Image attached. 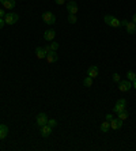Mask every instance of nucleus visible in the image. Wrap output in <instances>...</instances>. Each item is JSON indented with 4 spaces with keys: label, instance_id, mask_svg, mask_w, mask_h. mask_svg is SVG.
<instances>
[{
    "label": "nucleus",
    "instance_id": "f257e3e1",
    "mask_svg": "<svg viewBox=\"0 0 136 151\" xmlns=\"http://www.w3.org/2000/svg\"><path fill=\"white\" fill-rule=\"evenodd\" d=\"M104 22L106 23L107 26H110V27H116V29L121 27V21L117 19L116 17H113V15H105Z\"/></svg>",
    "mask_w": 136,
    "mask_h": 151
},
{
    "label": "nucleus",
    "instance_id": "f03ea898",
    "mask_svg": "<svg viewBox=\"0 0 136 151\" xmlns=\"http://www.w3.org/2000/svg\"><path fill=\"white\" fill-rule=\"evenodd\" d=\"M19 17L18 14H15V12H7V14L4 15V22H6V25H15L16 22H18Z\"/></svg>",
    "mask_w": 136,
    "mask_h": 151
},
{
    "label": "nucleus",
    "instance_id": "7ed1b4c3",
    "mask_svg": "<svg viewBox=\"0 0 136 151\" xmlns=\"http://www.w3.org/2000/svg\"><path fill=\"white\" fill-rule=\"evenodd\" d=\"M42 21L47 23V25H54L56 23V15L53 12H44L42 14Z\"/></svg>",
    "mask_w": 136,
    "mask_h": 151
},
{
    "label": "nucleus",
    "instance_id": "20e7f679",
    "mask_svg": "<svg viewBox=\"0 0 136 151\" xmlns=\"http://www.w3.org/2000/svg\"><path fill=\"white\" fill-rule=\"evenodd\" d=\"M131 87H132V82H129V81H120L118 82V90L121 93L129 91Z\"/></svg>",
    "mask_w": 136,
    "mask_h": 151
},
{
    "label": "nucleus",
    "instance_id": "39448f33",
    "mask_svg": "<svg viewBox=\"0 0 136 151\" xmlns=\"http://www.w3.org/2000/svg\"><path fill=\"white\" fill-rule=\"evenodd\" d=\"M45 124H48V116L47 113H39L38 116L36 117V125H38L39 128L42 125H45Z\"/></svg>",
    "mask_w": 136,
    "mask_h": 151
},
{
    "label": "nucleus",
    "instance_id": "423d86ee",
    "mask_svg": "<svg viewBox=\"0 0 136 151\" xmlns=\"http://www.w3.org/2000/svg\"><path fill=\"white\" fill-rule=\"evenodd\" d=\"M67 11H68V14H78V11H79V7H78V4H76L75 0H71V1H68L67 4Z\"/></svg>",
    "mask_w": 136,
    "mask_h": 151
},
{
    "label": "nucleus",
    "instance_id": "0eeeda50",
    "mask_svg": "<svg viewBox=\"0 0 136 151\" xmlns=\"http://www.w3.org/2000/svg\"><path fill=\"white\" fill-rule=\"evenodd\" d=\"M59 60V56H57V50H50L49 53L47 55V61L49 64H53L56 63Z\"/></svg>",
    "mask_w": 136,
    "mask_h": 151
},
{
    "label": "nucleus",
    "instance_id": "6e6552de",
    "mask_svg": "<svg viewBox=\"0 0 136 151\" xmlns=\"http://www.w3.org/2000/svg\"><path fill=\"white\" fill-rule=\"evenodd\" d=\"M0 3L3 4V7L6 10H14L15 6H16V1L15 0H0Z\"/></svg>",
    "mask_w": 136,
    "mask_h": 151
},
{
    "label": "nucleus",
    "instance_id": "1a4fd4ad",
    "mask_svg": "<svg viewBox=\"0 0 136 151\" xmlns=\"http://www.w3.org/2000/svg\"><path fill=\"white\" fill-rule=\"evenodd\" d=\"M52 127H49L48 124H45V125H42L41 127V136L42 137H49L50 136V134H52Z\"/></svg>",
    "mask_w": 136,
    "mask_h": 151
},
{
    "label": "nucleus",
    "instance_id": "9d476101",
    "mask_svg": "<svg viewBox=\"0 0 136 151\" xmlns=\"http://www.w3.org/2000/svg\"><path fill=\"white\" fill-rule=\"evenodd\" d=\"M54 37H56V32H54L53 29H49L47 32L44 33V40L45 41H53Z\"/></svg>",
    "mask_w": 136,
    "mask_h": 151
},
{
    "label": "nucleus",
    "instance_id": "9b49d317",
    "mask_svg": "<svg viewBox=\"0 0 136 151\" xmlns=\"http://www.w3.org/2000/svg\"><path fill=\"white\" fill-rule=\"evenodd\" d=\"M98 74H99V70H98L97 65H91V67L87 70V76L93 78V79H94V78H97Z\"/></svg>",
    "mask_w": 136,
    "mask_h": 151
},
{
    "label": "nucleus",
    "instance_id": "f8f14e48",
    "mask_svg": "<svg viewBox=\"0 0 136 151\" xmlns=\"http://www.w3.org/2000/svg\"><path fill=\"white\" fill-rule=\"evenodd\" d=\"M110 128L112 129H115V131H117V129H120V128H122V120H120V119H113L110 121Z\"/></svg>",
    "mask_w": 136,
    "mask_h": 151
},
{
    "label": "nucleus",
    "instance_id": "ddd939ff",
    "mask_svg": "<svg viewBox=\"0 0 136 151\" xmlns=\"http://www.w3.org/2000/svg\"><path fill=\"white\" fill-rule=\"evenodd\" d=\"M8 135V127L6 124H0V140H4Z\"/></svg>",
    "mask_w": 136,
    "mask_h": 151
},
{
    "label": "nucleus",
    "instance_id": "4468645a",
    "mask_svg": "<svg viewBox=\"0 0 136 151\" xmlns=\"http://www.w3.org/2000/svg\"><path fill=\"white\" fill-rule=\"evenodd\" d=\"M125 27H127V33L128 34H135L136 33V23H133V22H128Z\"/></svg>",
    "mask_w": 136,
    "mask_h": 151
},
{
    "label": "nucleus",
    "instance_id": "2eb2a0df",
    "mask_svg": "<svg viewBox=\"0 0 136 151\" xmlns=\"http://www.w3.org/2000/svg\"><path fill=\"white\" fill-rule=\"evenodd\" d=\"M36 56L37 59H45L47 57V55H45V50H44V48H41V46H37L36 48Z\"/></svg>",
    "mask_w": 136,
    "mask_h": 151
},
{
    "label": "nucleus",
    "instance_id": "dca6fc26",
    "mask_svg": "<svg viewBox=\"0 0 136 151\" xmlns=\"http://www.w3.org/2000/svg\"><path fill=\"white\" fill-rule=\"evenodd\" d=\"M110 129V121H104V123L101 124V131L102 132H107V131Z\"/></svg>",
    "mask_w": 136,
    "mask_h": 151
},
{
    "label": "nucleus",
    "instance_id": "f3484780",
    "mask_svg": "<svg viewBox=\"0 0 136 151\" xmlns=\"http://www.w3.org/2000/svg\"><path fill=\"white\" fill-rule=\"evenodd\" d=\"M68 22L71 23V25H75L76 22H78V17L75 14H68Z\"/></svg>",
    "mask_w": 136,
    "mask_h": 151
},
{
    "label": "nucleus",
    "instance_id": "a211bd4d",
    "mask_svg": "<svg viewBox=\"0 0 136 151\" xmlns=\"http://www.w3.org/2000/svg\"><path fill=\"white\" fill-rule=\"evenodd\" d=\"M83 84H84L86 87H91V86H93V78H90V76L84 78V79H83Z\"/></svg>",
    "mask_w": 136,
    "mask_h": 151
},
{
    "label": "nucleus",
    "instance_id": "6ab92c4d",
    "mask_svg": "<svg viewBox=\"0 0 136 151\" xmlns=\"http://www.w3.org/2000/svg\"><path fill=\"white\" fill-rule=\"evenodd\" d=\"M122 110H125V106L124 105H118V104H116L115 108H113V112L115 113H120V112H122Z\"/></svg>",
    "mask_w": 136,
    "mask_h": 151
},
{
    "label": "nucleus",
    "instance_id": "aec40b11",
    "mask_svg": "<svg viewBox=\"0 0 136 151\" xmlns=\"http://www.w3.org/2000/svg\"><path fill=\"white\" fill-rule=\"evenodd\" d=\"M127 78H128L129 82H133L136 79V74L133 71H128V72H127Z\"/></svg>",
    "mask_w": 136,
    "mask_h": 151
},
{
    "label": "nucleus",
    "instance_id": "412c9836",
    "mask_svg": "<svg viewBox=\"0 0 136 151\" xmlns=\"http://www.w3.org/2000/svg\"><path fill=\"white\" fill-rule=\"evenodd\" d=\"M117 119L122 120V121H124V120H127V119H128V112H127V110H122V112H120V113H118V117H117Z\"/></svg>",
    "mask_w": 136,
    "mask_h": 151
},
{
    "label": "nucleus",
    "instance_id": "4be33fe9",
    "mask_svg": "<svg viewBox=\"0 0 136 151\" xmlns=\"http://www.w3.org/2000/svg\"><path fill=\"white\" fill-rule=\"evenodd\" d=\"M49 46H50V49H52V50H57L59 49V44L56 41H52L49 44Z\"/></svg>",
    "mask_w": 136,
    "mask_h": 151
},
{
    "label": "nucleus",
    "instance_id": "5701e85b",
    "mask_svg": "<svg viewBox=\"0 0 136 151\" xmlns=\"http://www.w3.org/2000/svg\"><path fill=\"white\" fill-rule=\"evenodd\" d=\"M48 125H49V127H52V128H53V127H56V125H57V121H56V120H54V119H48Z\"/></svg>",
    "mask_w": 136,
    "mask_h": 151
},
{
    "label": "nucleus",
    "instance_id": "b1692460",
    "mask_svg": "<svg viewBox=\"0 0 136 151\" xmlns=\"http://www.w3.org/2000/svg\"><path fill=\"white\" fill-rule=\"evenodd\" d=\"M112 79H113V82H116V83H118V82L121 81V78H120L118 74H113L112 75Z\"/></svg>",
    "mask_w": 136,
    "mask_h": 151
},
{
    "label": "nucleus",
    "instance_id": "393cba45",
    "mask_svg": "<svg viewBox=\"0 0 136 151\" xmlns=\"http://www.w3.org/2000/svg\"><path fill=\"white\" fill-rule=\"evenodd\" d=\"M116 104H118V105H124V106H127V101L124 98H121V99H118Z\"/></svg>",
    "mask_w": 136,
    "mask_h": 151
},
{
    "label": "nucleus",
    "instance_id": "a878e982",
    "mask_svg": "<svg viewBox=\"0 0 136 151\" xmlns=\"http://www.w3.org/2000/svg\"><path fill=\"white\" fill-rule=\"evenodd\" d=\"M4 25H6V22H4V18H0V30L4 27Z\"/></svg>",
    "mask_w": 136,
    "mask_h": 151
},
{
    "label": "nucleus",
    "instance_id": "bb28decb",
    "mask_svg": "<svg viewBox=\"0 0 136 151\" xmlns=\"http://www.w3.org/2000/svg\"><path fill=\"white\" fill-rule=\"evenodd\" d=\"M44 50H45V55H48V53H49L52 49H50V46H49V45H47L45 48H44Z\"/></svg>",
    "mask_w": 136,
    "mask_h": 151
},
{
    "label": "nucleus",
    "instance_id": "cd10ccee",
    "mask_svg": "<svg viewBox=\"0 0 136 151\" xmlns=\"http://www.w3.org/2000/svg\"><path fill=\"white\" fill-rule=\"evenodd\" d=\"M54 1H56V4H57V6H61V4L65 3V0H54Z\"/></svg>",
    "mask_w": 136,
    "mask_h": 151
},
{
    "label": "nucleus",
    "instance_id": "c85d7f7f",
    "mask_svg": "<svg viewBox=\"0 0 136 151\" xmlns=\"http://www.w3.org/2000/svg\"><path fill=\"white\" fill-rule=\"evenodd\" d=\"M106 120L107 121H112V120H113V116H112V114H106Z\"/></svg>",
    "mask_w": 136,
    "mask_h": 151
},
{
    "label": "nucleus",
    "instance_id": "c756f323",
    "mask_svg": "<svg viewBox=\"0 0 136 151\" xmlns=\"http://www.w3.org/2000/svg\"><path fill=\"white\" fill-rule=\"evenodd\" d=\"M4 15H6V12H4V11L0 8V18H4Z\"/></svg>",
    "mask_w": 136,
    "mask_h": 151
},
{
    "label": "nucleus",
    "instance_id": "7c9ffc66",
    "mask_svg": "<svg viewBox=\"0 0 136 151\" xmlns=\"http://www.w3.org/2000/svg\"><path fill=\"white\" fill-rule=\"evenodd\" d=\"M127 23H128V21H125V19L121 21V26H127Z\"/></svg>",
    "mask_w": 136,
    "mask_h": 151
},
{
    "label": "nucleus",
    "instance_id": "2f4dec72",
    "mask_svg": "<svg viewBox=\"0 0 136 151\" xmlns=\"http://www.w3.org/2000/svg\"><path fill=\"white\" fill-rule=\"evenodd\" d=\"M132 22H133V23H136V14H133V18H132Z\"/></svg>",
    "mask_w": 136,
    "mask_h": 151
},
{
    "label": "nucleus",
    "instance_id": "473e14b6",
    "mask_svg": "<svg viewBox=\"0 0 136 151\" xmlns=\"http://www.w3.org/2000/svg\"><path fill=\"white\" fill-rule=\"evenodd\" d=\"M133 88H135V90H136V79H135V81H133Z\"/></svg>",
    "mask_w": 136,
    "mask_h": 151
},
{
    "label": "nucleus",
    "instance_id": "72a5a7b5",
    "mask_svg": "<svg viewBox=\"0 0 136 151\" xmlns=\"http://www.w3.org/2000/svg\"><path fill=\"white\" fill-rule=\"evenodd\" d=\"M69 1H71V0H69Z\"/></svg>",
    "mask_w": 136,
    "mask_h": 151
}]
</instances>
